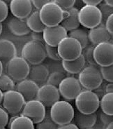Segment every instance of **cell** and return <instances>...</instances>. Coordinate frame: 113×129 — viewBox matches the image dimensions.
<instances>
[{
	"instance_id": "6da1fadb",
	"label": "cell",
	"mask_w": 113,
	"mask_h": 129,
	"mask_svg": "<svg viewBox=\"0 0 113 129\" xmlns=\"http://www.w3.org/2000/svg\"><path fill=\"white\" fill-rule=\"evenodd\" d=\"M50 115L58 126L67 124L73 120L75 110L71 103L65 100H59L50 107Z\"/></svg>"
},
{
	"instance_id": "7a4b0ae2",
	"label": "cell",
	"mask_w": 113,
	"mask_h": 129,
	"mask_svg": "<svg viewBox=\"0 0 113 129\" xmlns=\"http://www.w3.org/2000/svg\"><path fill=\"white\" fill-rule=\"evenodd\" d=\"M22 58L32 65L42 63L46 58L45 44L36 40L26 42L22 49Z\"/></svg>"
},
{
	"instance_id": "3957f363",
	"label": "cell",
	"mask_w": 113,
	"mask_h": 129,
	"mask_svg": "<svg viewBox=\"0 0 113 129\" xmlns=\"http://www.w3.org/2000/svg\"><path fill=\"white\" fill-rule=\"evenodd\" d=\"M65 11L55 1H49L39 10L41 20L45 26L59 25L64 18Z\"/></svg>"
},
{
	"instance_id": "277c9868",
	"label": "cell",
	"mask_w": 113,
	"mask_h": 129,
	"mask_svg": "<svg viewBox=\"0 0 113 129\" xmlns=\"http://www.w3.org/2000/svg\"><path fill=\"white\" fill-rule=\"evenodd\" d=\"M100 99L93 90L82 89L75 99V104L78 112L82 114H92L99 107Z\"/></svg>"
},
{
	"instance_id": "5b68a950",
	"label": "cell",
	"mask_w": 113,
	"mask_h": 129,
	"mask_svg": "<svg viewBox=\"0 0 113 129\" xmlns=\"http://www.w3.org/2000/svg\"><path fill=\"white\" fill-rule=\"evenodd\" d=\"M78 81L81 86L86 90H94L103 81L99 68L97 66L88 64L78 74Z\"/></svg>"
},
{
	"instance_id": "8992f818",
	"label": "cell",
	"mask_w": 113,
	"mask_h": 129,
	"mask_svg": "<svg viewBox=\"0 0 113 129\" xmlns=\"http://www.w3.org/2000/svg\"><path fill=\"white\" fill-rule=\"evenodd\" d=\"M57 50L61 60H73L82 54L83 49L76 39L68 36L59 43Z\"/></svg>"
},
{
	"instance_id": "52a82bcc",
	"label": "cell",
	"mask_w": 113,
	"mask_h": 129,
	"mask_svg": "<svg viewBox=\"0 0 113 129\" xmlns=\"http://www.w3.org/2000/svg\"><path fill=\"white\" fill-rule=\"evenodd\" d=\"M7 73L14 81L26 79L29 75L30 66L27 62L20 56H16L7 62Z\"/></svg>"
},
{
	"instance_id": "ba28073f",
	"label": "cell",
	"mask_w": 113,
	"mask_h": 129,
	"mask_svg": "<svg viewBox=\"0 0 113 129\" xmlns=\"http://www.w3.org/2000/svg\"><path fill=\"white\" fill-rule=\"evenodd\" d=\"M23 96L16 90H11L4 92L2 98V106L8 114L18 115L21 112L25 104Z\"/></svg>"
},
{
	"instance_id": "9c48e42d",
	"label": "cell",
	"mask_w": 113,
	"mask_h": 129,
	"mask_svg": "<svg viewBox=\"0 0 113 129\" xmlns=\"http://www.w3.org/2000/svg\"><path fill=\"white\" fill-rule=\"evenodd\" d=\"M80 24L85 28L91 29L102 22V16L97 7L84 5L78 11Z\"/></svg>"
},
{
	"instance_id": "30bf717a",
	"label": "cell",
	"mask_w": 113,
	"mask_h": 129,
	"mask_svg": "<svg viewBox=\"0 0 113 129\" xmlns=\"http://www.w3.org/2000/svg\"><path fill=\"white\" fill-rule=\"evenodd\" d=\"M94 61L97 65L108 66L113 64V44L112 42H102L94 46Z\"/></svg>"
},
{
	"instance_id": "8fae6325",
	"label": "cell",
	"mask_w": 113,
	"mask_h": 129,
	"mask_svg": "<svg viewBox=\"0 0 113 129\" xmlns=\"http://www.w3.org/2000/svg\"><path fill=\"white\" fill-rule=\"evenodd\" d=\"M20 113L22 116H26L37 124L45 118L46 109L41 102L35 99L26 102Z\"/></svg>"
},
{
	"instance_id": "7c38bea8",
	"label": "cell",
	"mask_w": 113,
	"mask_h": 129,
	"mask_svg": "<svg viewBox=\"0 0 113 129\" xmlns=\"http://www.w3.org/2000/svg\"><path fill=\"white\" fill-rule=\"evenodd\" d=\"M60 95L67 100H75L82 90V86L78 79L73 77H66L58 86Z\"/></svg>"
},
{
	"instance_id": "4fadbf2b",
	"label": "cell",
	"mask_w": 113,
	"mask_h": 129,
	"mask_svg": "<svg viewBox=\"0 0 113 129\" xmlns=\"http://www.w3.org/2000/svg\"><path fill=\"white\" fill-rule=\"evenodd\" d=\"M42 35L45 44L57 47L61 39L68 37V32L59 24L55 26H45Z\"/></svg>"
},
{
	"instance_id": "5bb4252c",
	"label": "cell",
	"mask_w": 113,
	"mask_h": 129,
	"mask_svg": "<svg viewBox=\"0 0 113 129\" xmlns=\"http://www.w3.org/2000/svg\"><path fill=\"white\" fill-rule=\"evenodd\" d=\"M36 99L45 107H50L56 102L60 100V93L58 88L50 84H43L40 86Z\"/></svg>"
},
{
	"instance_id": "9a60e30c",
	"label": "cell",
	"mask_w": 113,
	"mask_h": 129,
	"mask_svg": "<svg viewBox=\"0 0 113 129\" xmlns=\"http://www.w3.org/2000/svg\"><path fill=\"white\" fill-rule=\"evenodd\" d=\"M9 7L14 17L20 19H26L33 10L31 0H12Z\"/></svg>"
},
{
	"instance_id": "2e32d148",
	"label": "cell",
	"mask_w": 113,
	"mask_h": 129,
	"mask_svg": "<svg viewBox=\"0 0 113 129\" xmlns=\"http://www.w3.org/2000/svg\"><path fill=\"white\" fill-rule=\"evenodd\" d=\"M39 88L38 84L27 79L19 81L16 86V90L23 95L25 102L35 100Z\"/></svg>"
},
{
	"instance_id": "e0dca14e",
	"label": "cell",
	"mask_w": 113,
	"mask_h": 129,
	"mask_svg": "<svg viewBox=\"0 0 113 129\" xmlns=\"http://www.w3.org/2000/svg\"><path fill=\"white\" fill-rule=\"evenodd\" d=\"M89 40L91 44L95 46L102 42H110L112 36L107 31L105 25L100 23L94 28L89 29L88 32Z\"/></svg>"
},
{
	"instance_id": "ac0fdd59",
	"label": "cell",
	"mask_w": 113,
	"mask_h": 129,
	"mask_svg": "<svg viewBox=\"0 0 113 129\" xmlns=\"http://www.w3.org/2000/svg\"><path fill=\"white\" fill-rule=\"evenodd\" d=\"M50 72L48 68L44 64H38L32 65L29 70L28 79L34 81L38 84H43L47 81Z\"/></svg>"
},
{
	"instance_id": "d6986e66",
	"label": "cell",
	"mask_w": 113,
	"mask_h": 129,
	"mask_svg": "<svg viewBox=\"0 0 113 129\" xmlns=\"http://www.w3.org/2000/svg\"><path fill=\"white\" fill-rule=\"evenodd\" d=\"M64 18L60 23L67 32L79 28L80 25L78 19V11L79 9L75 7H72L70 9L64 11Z\"/></svg>"
},
{
	"instance_id": "ffe728a7",
	"label": "cell",
	"mask_w": 113,
	"mask_h": 129,
	"mask_svg": "<svg viewBox=\"0 0 113 129\" xmlns=\"http://www.w3.org/2000/svg\"><path fill=\"white\" fill-rule=\"evenodd\" d=\"M74 124L78 126L79 129H87L93 128L97 122V114H82L77 112L74 114Z\"/></svg>"
},
{
	"instance_id": "44dd1931",
	"label": "cell",
	"mask_w": 113,
	"mask_h": 129,
	"mask_svg": "<svg viewBox=\"0 0 113 129\" xmlns=\"http://www.w3.org/2000/svg\"><path fill=\"white\" fill-rule=\"evenodd\" d=\"M8 27L13 35L18 37L27 35L31 32L27 25L26 20L18 18L14 16L8 22Z\"/></svg>"
},
{
	"instance_id": "7402d4cb",
	"label": "cell",
	"mask_w": 113,
	"mask_h": 129,
	"mask_svg": "<svg viewBox=\"0 0 113 129\" xmlns=\"http://www.w3.org/2000/svg\"><path fill=\"white\" fill-rule=\"evenodd\" d=\"M17 56V49L13 42L8 39H0V60L8 62Z\"/></svg>"
},
{
	"instance_id": "603a6c76",
	"label": "cell",
	"mask_w": 113,
	"mask_h": 129,
	"mask_svg": "<svg viewBox=\"0 0 113 129\" xmlns=\"http://www.w3.org/2000/svg\"><path fill=\"white\" fill-rule=\"evenodd\" d=\"M85 64L86 62L82 54L73 60H61L63 69L66 72L72 74H79L85 67Z\"/></svg>"
},
{
	"instance_id": "cb8c5ba5",
	"label": "cell",
	"mask_w": 113,
	"mask_h": 129,
	"mask_svg": "<svg viewBox=\"0 0 113 129\" xmlns=\"http://www.w3.org/2000/svg\"><path fill=\"white\" fill-rule=\"evenodd\" d=\"M25 20L27 25L31 31H33L35 33H42L45 26L41 20L39 11L36 10L32 11Z\"/></svg>"
},
{
	"instance_id": "d4e9b609",
	"label": "cell",
	"mask_w": 113,
	"mask_h": 129,
	"mask_svg": "<svg viewBox=\"0 0 113 129\" xmlns=\"http://www.w3.org/2000/svg\"><path fill=\"white\" fill-rule=\"evenodd\" d=\"M68 36L76 39L80 44L82 49H84L89 46V40L88 32L86 29L77 28V29L68 32Z\"/></svg>"
},
{
	"instance_id": "484cf974",
	"label": "cell",
	"mask_w": 113,
	"mask_h": 129,
	"mask_svg": "<svg viewBox=\"0 0 113 129\" xmlns=\"http://www.w3.org/2000/svg\"><path fill=\"white\" fill-rule=\"evenodd\" d=\"M9 129H35L32 121L25 116H17L11 123Z\"/></svg>"
},
{
	"instance_id": "4316f807",
	"label": "cell",
	"mask_w": 113,
	"mask_h": 129,
	"mask_svg": "<svg viewBox=\"0 0 113 129\" xmlns=\"http://www.w3.org/2000/svg\"><path fill=\"white\" fill-rule=\"evenodd\" d=\"M99 106L102 112L108 115H113V93H105L100 98Z\"/></svg>"
},
{
	"instance_id": "83f0119b",
	"label": "cell",
	"mask_w": 113,
	"mask_h": 129,
	"mask_svg": "<svg viewBox=\"0 0 113 129\" xmlns=\"http://www.w3.org/2000/svg\"><path fill=\"white\" fill-rule=\"evenodd\" d=\"M16 84L14 81L7 74H2L0 76V90L2 92L15 90Z\"/></svg>"
},
{
	"instance_id": "f1b7e54d",
	"label": "cell",
	"mask_w": 113,
	"mask_h": 129,
	"mask_svg": "<svg viewBox=\"0 0 113 129\" xmlns=\"http://www.w3.org/2000/svg\"><path fill=\"white\" fill-rule=\"evenodd\" d=\"M58 126L51 119L50 111H46L45 118L41 122L36 124V129H57Z\"/></svg>"
},
{
	"instance_id": "f546056e",
	"label": "cell",
	"mask_w": 113,
	"mask_h": 129,
	"mask_svg": "<svg viewBox=\"0 0 113 129\" xmlns=\"http://www.w3.org/2000/svg\"><path fill=\"white\" fill-rule=\"evenodd\" d=\"M65 77L66 75L63 72L60 71H54L49 74L48 77L46 81V84L58 88L59 84Z\"/></svg>"
},
{
	"instance_id": "4dcf8cb0",
	"label": "cell",
	"mask_w": 113,
	"mask_h": 129,
	"mask_svg": "<svg viewBox=\"0 0 113 129\" xmlns=\"http://www.w3.org/2000/svg\"><path fill=\"white\" fill-rule=\"evenodd\" d=\"M97 7L100 11V13H101V16H102V22H101V23L104 24L107 18L110 15L112 14L113 8L112 7H108L107 4L104 3L103 1H101V2L97 6Z\"/></svg>"
},
{
	"instance_id": "1f68e13d",
	"label": "cell",
	"mask_w": 113,
	"mask_h": 129,
	"mask_svg": "<svg viewBox=\"0 0 113 129\" xmlns=\"http://www.w3.org/2000/svg\"><path fill=\"white\" fill-rule=\"evenodd\" d=\"M94 46L93 45L88 46L86 48H84V51H82V54L84 56L85 62H87L90 65H94V66H97L96 62L94 61V56H93V51H94Z\"/></svg>"
},
{
	"instance_id": "d6a6232c",
	"label": "cell",
	"mask_w": 113,
	"mask_h": 129,
	"mask_svg": "<svg viewBox=\"0 0 113 129\" xmlns=\"http://www.w3.org/2000/svg\"><path fill=\"white\" fill-rule=\"evenodd\" d=\"M113 65H108V66H101L99 68L101 77L103 79L108 82L113 81V74H112Z\"/></svg>"
},
{
	"instance_id": "836d02e7",
	"label": "cell",
	"mask_w": 113,
	"mask_h": 129,
	"mask_svg": "<svg viewBox=\"0 0 113 129\" xmlns=\"http://www.w3.org/2000/svg\"><path fill=\"white\" fill-rule=\"evenodd\" d=\"M45 53H46V56L49 58L52 59V60L55 61H60L61 59L59 55L57 47H54V46H50L45 44Z\"/></svg>"
},
{
	"instance_id": "e575fe53",
	"label": "cell",
	"mask_w": 113,
	"mask_h": 129,
	"mask_svg": "<svg viewBox=\"0 0 113 129\" xmlns=\"http://www.w3.org/2000/svg\"><path fill=\"white\" fill-rule=\"evenodd\" d=\"M64 11H67L75 6V0H54Z\"/></svg>"
},
{
	"instance_id": "d590c367",
	"label": "cell",
	"mask_w": 113,
	"mask_h": 129,
	"mask_svg": "<svg viewBox=\"0 0 113 129\" xmlns=\"http://www.w3.org/2000/svg\"><path fill=\"white\" fill-rule=\"evenodd\" d=\"M9 14V7L7 4L2 0H0V23L5 20Z\"/></svg>"
},
{
	"instance_id": "8d00e7d4",
	"label": "cell",
	"mask_w": 113,
	"mask_h": 129,
	"mask_svg": "<svg viewBox=\"0 0 113 129\" xmlns=\"http://www.w3.org/2000/svg\"><path fill=\"white\" fill-rule=\"evenodd\" d=\"M9 114L2 107H0V129L5 128L9 121Z\"/></svg>"
},
{
	"instance_id": "74e56055",
	"label": "cell",
	"mask_w": 113,
	"mask_h": 129,
	"mask_svg": "<svg viewBox=\"0 0 113 129\" xmlns=\"http://www.w3.org/2000/svg\"><path fill=\"white\" fill-rule=\"evenodd\" d=\"M100 120L101 123L105 126H107L110 123L113 122V117L111 115H108L101 112L100 114Z\"/></svg>"
},
{
	"instance_id": "f35d334b",
	"label": "cell",
	"mask_w": 113,
	"mask_h": 129,
	"mask_svg": "<svg viewBox=\"0 0 113 129\" xmlns=\"http://www.w3.org/2000/svg\"><path fill=\"white\" fill-rule=\"evenodd\" d=\"M105 29L110 34V35H113V14L110 15L105 20L104 23Z\"/></svg>"
},
{
	"instance_id": "ab89813d",
	"label": "cell",
	"mask_w": 113,
	"mask_h": 129,
	"mask_svg": "<svg viewBox=\"0 0 113 129\" xmlns=\"http://www.w3.org/2000/svg\"><path fill=\"white\" fill-rule=\"evenodd\" d=\"M105 86H106V84L103 81L98 87L93 90L94 93L96 95L99 99L101 98L105 94Z\"/></svg>"
},
{
	"instance_id": "60d3db41",
	"label": "cell",
	"mask_w": 113,
	"mask_h": 129,
	"mask_svg": "<svg viewBox=\"0 0 113 129\" xmlns=\"http://www.w3.org/2000/svg\"><path fill=\"white\" fill-rule=\"evenodd\" d=\"M31 2H32L33 7H35L37 11H39L44 4L48 2L49 1L48 0H32Z\"/></svg>"
},
{
	"instance_id": "b9f144b4",
	"label": "cell",
	"mask_w": 113,
	"mask_h": 129,
	"mask_svg": "<svg viewBox=\"0 0 113 129\" xmlns=\"http://www.w3.org/2000/svg\"><path fill=\"white\" fill-rule=\"evenodd\" d=\"M82 2L84 5L97 7L101 2V0H82Z\"/></svg>"
},
{
	"instance_id": "7bdbcfd3",
	"label": "cell",
	"mask_w": 113,
	"mask_h": 129,
	"mask_svg": "<svg viewBox=\"0 0 113 129\" xmlns=\"http://www.w3.org/2000/svg\"><path fill=\"white\" fill-rule=\"evenodd\" d=\"M57 129H79L78 126L73 123H69L67 124H64V125H61V126H59Z\"/></svg>"
},
{
	"instance_id": "ee69618b",
	"label": "cell",
	"mask_w": 113,
	"mask_h": 129,
	"mask_svg": "<svg viewBox=\"0 0 113 129\" xmlns=\"http://www.w3.org/2000/svg\"><path fill=\"white\" fill-rule=\"evenodd\" d=\"M33 40H36L39 42H43V38L42 33H35L34 32L32 35Z\"/></svg>"
},
{
	"instance_id": "f6af8a7d",
	"label": "cell",
	"mask_w": 113,
	"mask_h": 129,
	"mask_svg": "<svg viewBox=\"0 0 113 129\" xmlns=\"http://www.w3.org/2000/svg\"><path fill=\"white\" fill-rule=\"evenodd\" d=\"M113 92V84L112 82H109L106 84L105 86V93H112Z\"/></svg>"
},
{
	"instance_id": "bcb514c9",
	"label": "cell",
	"mask_w": 113,
	"mask_h": 129,
	"mask_svg": "<svg viewBox=\"0 0 113 129\" xmlns=\"http://www.w3.org/2000/svg\"><path fill=\"white\" fill-rule=\"evenodd\" d=\"M18 116V115H12V116H11L10 118H9V121H8V123H7V129H9L10 126H11V123L13 122V121L16 118L17 116Z\"/></svg>"
},
{
	"instance_id": "7dc6e473",
	"label": "cell",
	"mask_w": 113,
	"mask_h": 129,
	"mask_svg": "<svg viewBox=\"0 0 113 129\" xmlns=\"http://www.w3.org/2000/svg\"><path fill=\"white\" fill-rule=\"evenodd\" d=\"M104 3L107 4L108 7L113 8V1L112 0H104Z\"/></svg>"
},
{
	"instance_id": "c3c4849f",
	"label": "cell",
	"mask_w": 113,
	"mask_h": 129,
	"mask_svg": "<svg viewBox=\"0 0 113 129\" xmlns=\"http://www.w3.org/2000/svg\"><path fill=\"white\" fill-rule=\"evenodd\" d=\"M2 72H3V64L2 62L0 60V76L2 74Z\"/></svg>"
},
{
	"instance_id": "681fc988",
	"label": "cell",
	"mask_w": 113,
	"mask_h": 129,
	"mask_svg": "<svg viewBox=\"0 0 113 129\" xmlns=\"http://www.w3.org/2000/svg\"><path fill=\"white\" fill-rule=\"evenodd\" d=\"M105 129H113V122L110 123V124H108V125L105 127Z\"/></svg>"
},
{
	"instance_id": "f907efd6",
	"label": "cell",
	"mask_w": 113,
	"mask_h": 129,
	"mask_svg": "<svg viewBox=\"0 0 113 129\" xmlns=\"http://www.w3.org/2000/svg\"><path fill=\"white\" fill-rule=\"evenodd\" d=\"M2 98H3V92L0 90V104L2 102Z\"/></svg>"
},
{
	"instance_id": "816d5d0a",
	"label": "cell",
	"mask_w": 113,
	"mask_h": 129,
	"mask_svg": "<svg viewBox=\"0 0 113 129\" xmlns=\"http://www.w3.org/2000/svg\"><path fill=\"white\" fill-rule=\"evenodd\" d=\"M2 29H3V25H2V23H0V35L2 32Z\"/></svg>"
},
{
	"instance_id": "f5cc1de1",
	"label": "cell",
	"mask_w": 113,
	"mask_h": 129,
	"mask_svg": "<svg viewBox=\"0 0 113 129\" xmlns=\"http://www.w3.org/2000/svg\"><path fill=\"white\" fill-rule=\"evenodd\" d=\"M87 129H94V128H87Z\"/></svg>"
},
{
	"instance_id": "db71d44e",
	"label": "cell",
	"mask_w": 113,
	"mask_h": 129,
	"mask_svg": "<svg viewBox=\"0 0 113 129\" xmlns=\"http://www.w3.org/2000/svg\"><path fill=\"white\" fill-rule=\"evenodd\" d=\"M2 129H7V128H2Z\"/></svg>"
}]
</instances>
